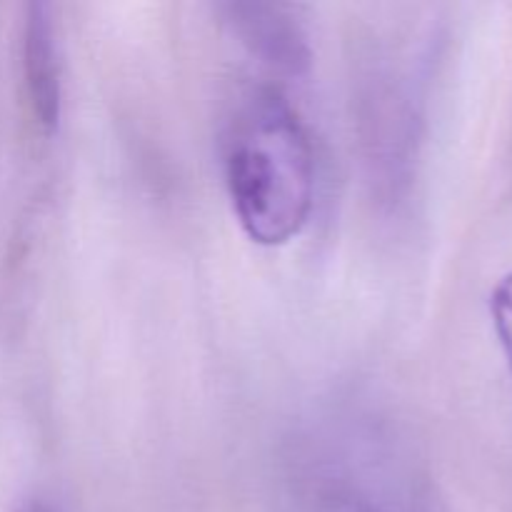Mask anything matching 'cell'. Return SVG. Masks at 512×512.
Masks as SVG:
<instances>
[{"label": "cell", "instance_id": "obj_3", "mask_svg": "<svg viewBox=\"0 0 512 512\" xmlns=\"http://www.w3.org/2000/svg\"><path fill=\"white\" fill-rule=\"evenodd\" d=\"M23 85L30 115L43 133H53L60 120V58L50 8L28 5L23 23Z\"/></svg>", "mask_w": 512, "mask_h": 512}, {"label": "cell", "instance_id": "obj_1", "mask_svg": "<svg viewBox=\"0 0 512 512\" xmlns=\"http://www.w3.org/2000/svg\"><path fill=\"white\" fill-rule=\"evenodd\" d=\"M225 185L240 228L278 248L298 238L315 200V153L300 115L275 90H258L225 133Z\"/></svg>", "mask_w": 512, "mask_h": 512}, {"label": "cell", "instance_id": "obj_2", "mask_svg": "<svg viewBox=\"0 0 512 512\" xmlns=\"http://www.w3.org/2000/svg\"><path fill=\"white\" fill-rule=\"evenodd\" d=\"M225 18L255 55L285 73H303L310 65V45L293 8L278 3H230Z\"/></svg>", "mask_w": 512, "mask_h": 512}, {"label": "cell", "instance_id": "obj_5", "mask_svg": "<svg viewBox=\"0 0 512 512\" xmlns=\"http://www.w3.org/2000/svg\"><path fill=\"white\" fill-rule=\"evenodd\" d=\"M20 512H53V508H48V505L43 503H35V505H28V508H23Z\"/></svg>", "mask_w": 512, "mask_h": 512}, {"label": "cell", "instance_id": "obj_4", "mask_svg": "<svg viewBox=\"0 0 512 512\" xmlns=\"http://www.w3.org/2000/svg\"><path fill=\"white\" fill-rule=\"evenodd\" d=\"M490 315L512 373V273L500 278L490 293Z\"/></svg>", "mask_w": 512, "mask_h": 512}]
</instances>
